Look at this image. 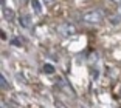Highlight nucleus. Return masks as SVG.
Here are the masks:
<instances>
[{
    "instance_id": "obj_1",
    "label": "nucleus",
    "mask_w": 121,
    "mask_h": 108,
    "mask_svg": "<svg viewBox=\"0 0 121 108\" xmlns=\"http://www.w3.org/2000/svg\"><path fill=\"white\" fill-rule=\"evenodd\" d=\"M86 25H98L103 22V12L99 9H92V11H87L86 14L82 16L81 19Z\"/></svg>"
},
{
    "instance_id": "obj_2",
    "label": "nucleus",
    "mask_w": 121,
    "mask_h": 108,
    "mask_svg": "<svg viewBox=\"0 0 121 108\" xmlns=\"http://www.w3.org/2000/svg\"><path fill=\"white\" fill-rule=\"evenodd\" d=\"M57 31L64 37H70V36H73L76 32V28H75V25H71V23H62L57 26Z\"/></svg>"
},
{
    "instance_id": "obj_3",
    "label": "nucleus",
    "mask_w": 121,
    "mask_h": 108,
    "mask_svg": "<svg viewBox=\"0 0 121 108\" xmlns=\"http://www.w3.org/2000/svg\"><path fill=\"white\" fill-rule=\"evenodd\" d=\"M31 6H33V9H34V12H37V14L42 12V5H40L39 0H31Z\"/></svg>"
},
{
    "instance_id": "obj_4",
    "label": "nucleus",
    "mask_w": 121,
    "mask_h": 108,
    "mask_svg": "<svg viewBox=\"0 0 121 108\" xmlns=\"http://www.w3.org/2000/svg\"><path fill=\"white\" fill-rule=\"evenodd\" d=\"M3 16H5V19L11 20V19L14 17V12H13V9H11V8H3Z\"/></svg>"
},
{
    "instance_id": "obj_5",
    "label": "nucleus",
    "mask_w": 121,
    "mask_h": 108,
    "mask_svg": "<svg viewBox=\"0 0 121 108\" xmlns=\"http://www.w3.org/2000/svg\"><path fill=\"white\" fill-rule=\"evenodd\" d=\"M43 73L45 74H53L54 73V66L50 65V63H45V65H43Z\"/></svg>"
},
{
    "instance_id": "obj_6",
    "label": "nucleus",
    "mask_w": 121,
    "mask_h": 108,
    "mask_svg": "<svg viewBox=\"0 0 121 108\" xmlns=\"http://www.w3.org/2000/svg\"><path fill=\"white\" fill-rule=\"evenodd\" d=\"M20 25L25 26V28H28L30 26V16H22L20 17Z\"/></svg>"
},
{
    "instance_id": "obj_7",
    "label": "nucleus",
    "mask_w": 121,
    "mask_h": 108,
    "mask_svg": "<svg viewBox=\"0 0 121 108\" xmlns=\"http://www.w3.org/2000/svg\"><path fill=\"white\" fill-rule=\"evenodd\" d=\"M0 84H2V88H3V90H6V88H8L6 79H5V77H3V74H0Z\"/></svg>"
},
{
    "instance_id": "obj_8",
    "label": "nucleus",
    "mask_w": 121,
    "mask_h": 108,
    "mask_svg": "<svg viewBox=\"0 0 121 108\" xmlns=\"http://www.w3.org/2000/svg\"><path fill=\"white\" fill-rule=\"evenodd\" d=\"M54 105H56V108H67L62 102H59V100H56V104H54Z\"/></svg>"
},
{
    "instance_id": "obj_9",
    "label": "nucleus",
    "mask_w": 121,
    "mask_h": 108,
    "mask_svg": "<svg viewBox=\"0 0 121 108\" xmlns=\"http://www.w3.org/2000/svg\"><path fill=\"white\" fill-rule=\"evenodd\" d=\"M42 2H43V3H45V5H50V3H53L54 0H42Z\"/></svg>"
},
{
    "instance_id": "obj_10",
    "label": "nucleus",
    "mask_w": 121,
    "mask_h": 108,
    "mask_svg": "<svg viewBox=\"0 0 121 108\" xmlns=\"http://www.w3.org/2000/svg\"><path fill=\"white\" fill-rule=\"evenodd\" d=\"M19 2H20V3L23 5V3H25V2H26V0H19Z\"/></svg>"
},
{
    "instance_id": "obj_11",
    "label": "nucleus",
    "mask_w": 121,
    "mask_h": 108,
    "mask_svg": "<svg viewBox=\"0 0 121 108\" xmlns=\"http://www.w3.org/2000/svg\"><path fill=\"white\" fill-rule=\"evenodd\" d=\"M112 2H117V3H121V0H112Z\"/></svg>"
},
{
    "instance_id": "obj_12",
    "label": "nucleus",
    "mask_w": 121,
    "mask_h": 108,
    "mask_svg": "<svg viewBox=\"0 0 121 108\" xmlns=\"http://www.w3.org/2000/svg\"><path fill=\"white\" fill-rule=\"evenodd\" d=\"M120 96H121V87H120Z\"/></svg>"
}]
</instances>
